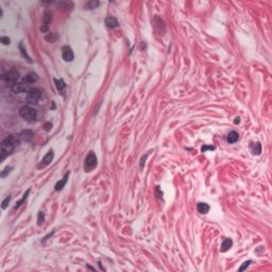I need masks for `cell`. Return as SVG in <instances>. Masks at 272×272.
Wrapping results in <instances>:
<instances>
[{
  "label": "cell",
  "instance_id": "cell-15",
  "mask_svg": "<svg viewBox=\"0 0 272 272\" xmlns=\"http://www.w3.org/2000/svg\"><path fill=\"white\" fill-rule=\"evenodd\" d=\"M197 208H198V211L200 214H207L209 211V205L206 203H203V202H199Z\"/></svg>",
  "mask_w": 272,
  "mask_h": 272
},
{
  "label": "cell",
  "instance_id": "cell-28",
  "mask_svg": "<svg viewBox=\"0 0 272 272\" xmlns=\"http://www.w3.org/2000/svg\"><path fill=\"white\" fill-rule=\"evenodd\" d=\"M147 156H148V154H147L146 156H143V158H141V163H140V168H141V169H143V167H144V163H145V162H144V161H146V157H147Z\"/></svg>",
  "mask_w": 272,
  "mask_h": 272
},
{
  "label": "cell",
  "instance_id": "cell-29",
  "mask_svg": "<svg viewBox=\"0 0 272 272\" xmlns=\"http://www.w3.org/2000/svg\"><path fill=\"white\" fill-rule=\"evenodd\" d=\"M234 122H235L236 124H237V123H239V122H240V118H239V117L235 118V121H234Z\"/></svg>",
  "mask_w": 272,
  "mask_h": 272
},
{
  "label": "cell",
  "instance_id": "cell-1",
  "mask_svg": "<svg viewBox=\"0 0 272 272\" xmlns=\"http://www.w3.org/2000/svg\"><path fill=\"white\" fill-rule=\"evenodd\" d=\"M20 139L21 138L19 135H10L2 141L0 146V161L1 162L6 160V157H8L10 154H12Z\"/></svg>",
  "mask_w": 272,
  "mask_h": 272
},
{
  "label": "cell",
  "instance_id": "cell-7",
  "mask_svg": "<svg viewBox=\"0 0 272 272\" xmlns=\"http://www.w3.org/2000/svg\"><path fill=\"white\" fill-rule=\"evenodd\" d=\"M53 156H54V153H53V150H49L47 152V154H46L44 157H43L42 162H40V164L38 165V168H44L46 167V166H48L50 163L52 162V160H53Z\"/></svg>",
  "mask_w": 272,
  "mask_h": 272
},
{
  "label": "cell",
  "instance_id": "cell-24",
  "mask_svg": "<svg viewBox=\"0 0 272 272\" xmlns=\"http://www.w3.org/2000/svg\"><path fill=\"white\" fill-rule=\"evenodd\" d=\"M12 169H13V167H6V169H4L3 171L1 172V178H6V174L11 172V170H12Z\"/></svg>",
  "mask_w": 272,
  "mask_h": 272
},
{
  "label": "cell",
  "instance_id": "cell-11",
  "mask_svg": "<svg viewBox=\"0 0 272 272\" xmlns=\"http://www.w3.org/2000/svg\"><path fill=\"white\" fill-rule=\"evenodd\" d=\"M250 150L253 155H259L262 153V145L259 143H251L250 144Z\"/></svg>",
  "mask_w": 272,
  "mask_h": 272
},
{
  "label": "cell",
  "instance_id": "cell-8",
  "mask_svg": "<svg viewBox=\"0 0 272 272\" xmlns=\"http://www.w3.org/2000/svg\"><path fill=\"white\" fill-rule=\"evenodd\" d=\"M28 97L29 99H31L32 101H37L38 99H40V97H42L43 95V90H40V88H31L30 90L28 91Z\"/></svg>",
  "mask_w": 272,
  "mask_h": 272
},
{
  "label": "cell",
  "instance_id": "cell-10",
  "mask_svg": "<svg viewBox=\"0 0 272 272\" xmlns=\"http://www.w3.org/2000/svg\"><path fill=\"white\" fill-rule=\"evenodd\" d=\"M68 178H69V172H67L66 174L64 175V178L62 180H60L59 182L56 183V184H55V186H54V189L56 191H60V190H62V189L64 188V186L65 185H66V183H67V181H68Z\"/></svg>",
  "mask_w": 272,
  "mask_h": 272
},
{
  "label": "cell",
  "instance_id": "cell-16",
  "mask_svg": "<svg viewBox=\"0 0 272 272\" xmlns=\"http://www.w3.org/2000/svg\"><path fill=\"white\" fill-rule=\"evenodd\" d=\"M19 50H20V53H21V55H23V56L25 57L26 60H27V61L29 62V63H30V64H32V63H33L32 59H31V57L29 56V54L27 53V50H26V48L23 47V43H19Z\"/></svg>",
  "mask_w": 272,
  "mask_h": 272
},
{
  "label": "cell",
  "instance_id": "cell-21",
  "mask_svg": "<svg viewBox=\"0 0 272 272\" xmlns=\"http://www.w3.org/2000/svg\"><path fill=\"white\" fill-rule=\"evenodd\" d=\"M57 38H59V36H57L56 34H49L45 37V40H48V42H50V43H54L55 40H57Z\"/></svg>",
  "mask_w": 272,
  "mask_h": 272
},
{
  "label": "cell",
  "instance_id": "cell-26",
  "mask_svg": "<svg viewBox=\"0 0 272 272\" xmlns=\"http://www.w3.org/2000/svg\"><path fill=\"white\" fill-rule=\"evenodd\" d=\"M251 263H252V262H251V261H248V262H245V263H244V265H242V266H241V267H240V268H239V271H244V270H245V268H248V267H249V265H250V264H251Z\"/></svg>",
  "mask_w": 272,
  "mask_h": 272
},
{
  "label": "cell",
  "instance_id": "cell-14",
  "mask_svg": "<svg viewBox=\"0 0 272 272\" xmlns=\"http://www.w3.org/2000/svg\"><path fill=\"white\" fill-rule=\"evenodd\" d=\"M238 139H239V134H238L237 132H235V131L230 132L228 137H227L228 143H230V144H235Z\"/></svg>",
  "mask_w": 272,
  "mask_h": 272
},
{
  "label": "cell",
  "instance_id": "cell-19",
  "mask_svg": "<svg viewBox=\"0 0 272 272\" xmlns=\"http://www.w3.org/2000/svg\"><path fill=\"white\" fill-rule=\"evenodd\" d=\"M19 136H20V138L23 139V140L30 141L31 139L33 138V136H34V135H33V132H31V131H23Z\"/></svg>",
  "mask_w": 272,
  "mask_h": 272
},
{
  "label": "cell",
  "instance_id": "cell-22",
  "mask_svg": "<svg viewBox=\"0 0 272 272\" xmlns=\"http://www.w3.org/2000/svg\"><path fill=\"white\" fill-rule=\"evenodd\" d=\"M44 220H45V215H44V213H43V211H40V213H38V219H37V224L38 225H42L43 223H44Z\"/></svg>",
  "mask_w": 272,
  "mask_h": 272
},
{
  "label": "cell",
  "instance_id": "cell-2",
  "mask_svg": "<svg viewBox=\"0 0 272 272\" xmlns=\"http://www.w3.org/2000/svg\"><path fill=\"white\" fill-rule=\"evenodd\" d=\"M19 78H20V74L16 69H11L10 71H8L6 73L2 74L1 80L3 83H6L8 86H11V87H14L16 84L18 83Z\"/></svg>",
  "mask_w": 272,
  "mask_h": 272
},
{
  "label": "cell",
  "instance_id": "cell-12",
  "mask_svg": "<svg viewBox=\"0 0 272 272\" xmlns=\"http://www.w3.org/2000/svg\"><path fill=\"white\" fill-rule=\"evenodd\" d=\"M105 26L110 29H114V28L118 27L117 19L115 17H113V16H109V17L105 18Z\"/></svg>",
  "mask_w": 272,
  "mask_h": 272
},
{
  "label": "cell",
  "instance_id": "cell-20",
  "mask_svg": "<svg viewBox=\"0 0 272 272\" xmlns=\"http://www.w3.org/2000/svg\"><path fill=\"white\" fill-rule=\"evenodd\" d=\"M29 194H30V189H28V190H27V191H26V192H25V194H23V199H21V200H20V201H18V202H17V203H16V205H15V207H14V209H17V208L19 207V206H20V205H21V204H23V202H25V201H26V199H27V198H28Z\"/></svg>",
  "mask_w": 272,
  "mask_h": 272
},
{
  "label": "cell",
  "instance_id": "cell-9",
  "mask_svg": "<svg viewBox=\"0 0 272 272\" xmlns=\"http://www.w3.org/2000/svg\"><path fill=\"white\" fill-rule=\"evenodd\" d=\"M43 20H44V26L40 28V31L42 32H47L48 29H49V23H51L52 20V14L50 12H45L44 16H43Z\"/></svg>",
  "mask_w": 272,
  "mask_h": 272
},
{
  "label": "cell",
  "instance_id": "cell-23",
  "mask_svg": "<svg viewBox=\"0 0 272 272\" xmlns=\"http://www.w3.org/2000/svg\"><path fill=\"white\" fill-rule=\"evenodd\" d=\"M10 201H11V197H6V199L3 200V202H2V204H1V207H2V209H6V207H8V205H9V203H10Z\"/></svg>",
  "mask_w": 272,
  "mask_h": 272
},
{
  "label": "cell",
  "instance_id": "cell-4",
  "mask_svg": "<svg viewBox=\"0 0 272 272\" xmlns=\"http://www.w3.org/2000/svg\"><path fill=\"white\" fill-rule=\"evenodd\" d=\"M98 164V158L94 152H90L88 155L86 156L85 162H84V170L86 171H91L93 169H95L97 167Z\"/></svg>",
  "mask_w": 272,
  "mask_h": 272
},
{
  "label": "cell",
  "instance_id": "cell-13",
  "mask_svg": "<svg viewBox=\"0 0 272 272\" xmlns=\"http://www.w3.org/2000/svg\"><path fill=\"white\" fill-rule=\"evenodd\" d=\"M233 245V241L232 239H230V238H225L224 240H223V242L221 244V252H227L228 250H230L231 248H232Z\"/></svg>",
  "mask_w": 272,
  "mask_h": 272
},
{
  "label": "cell",
  "instance_id": "cell-5",
  "mask_svg": "<svg viewBox=\"0 0 272 272\" xmlns=\"http://www.w3.org/2000/svg\"><path fill=\"white\" fill-rule=\"evenodd\" d=\"M153 28H154V30L156 32L160 33L161 35H164V33H165L166 31L165 23H164V21L158 17V16H154V18H153Z\"/></svg>",
  "mask_w": 272,
  "mask_h": 272
},
{
  "label": "cell",
  "instance_id": "cell-18",
  "mask_svg": "<svg viewBox=\"0 0 272 272\" xmlns=\"http://www.w3.org/2000/svg\"><path fill=\"white\" fill-rule=\"evenodd\" d=\"M99 6V1H97V0H90L88 2H86L85 6H84V9L86 10H93V9H96L97 6Z\"/></svg>",
  "mask_w": 272,
  "mask_h": 272
},
{
  "label": "cell",
  "instance_id": "cell-17",
  "mask_svg": "<svg viewBox=\"0 0 272 272\" xmlns=\"http://www.w3.org/2000/svg\"><path fill=\"white\" fill-rule=\"evenodd\" d=\"M54 83H55V86H56V90H59L60 93H63L64 90L66 88V83L64 82V80H62V79H60V80L54 79Z\"/></svg>",
  "mask_w": 272,
  "mask_h": 272
},
{
  "label": "cell",
  "instance_id": "cell-6",
  "mask_svg": "<svg viewBox=\"0 0 272 272\" xmlns=\"http://www.w3.org/2000/svg\"><path fill=\"white\" fill-rule=\"evenodd\" d=\"M62 56H63V60L66 62H73L74 59L73 55V51L69 46H64L62 48Z\"/></svg>",
  "mask_w": 272,
  "mask_h": 272
},
{
  "label": "cell",
  "instance_id": "cell-3",
  "mask_svg": "<svg viewBox=\"0 0 272 272\" xmlns=\"http://www.w3.org/2000/svg\"><path fill=\"white\" fill-rule=\"evenodd\" d=\"M19 114L20 116L26 120H30V121H33V120L36 119L37 117V113L34 109H32L31 107H28V105H25L20 110H19Z\"/></svg>",
  "mask_w": 272,
  "mask_h": 272
},
{
  "label": "cell",
  "instance_id": "cell-25",
  "mask_svg": "<svg viewBox=\"0 0 272 272\" xmlns=\"http://www.w3.org/2000/svg\"><path fill=\"white\" fill-rule=\"evenodd\" d=\"M0 42H1L3 45H10V43H11V40H10L9 37H6V36H2L1 38H0Z\"/></svg>",
  "mask_w": 272,
  "mask_h": 272
},
{
  "label": "cell",
  "instance_id": "cell-27",
  "mask_svg": "<svg viewBox=\"0 0 272 272\" xmlns=\"http://www.w3.org/2000/svg\"><path fill=\"white\" fill-rule=\"evenodd\" d=\"M214 149H215V147H213V146H204V147H202L201 151L202 152H205L206 150H214Z\"/></svg>",
  "mask_w": 272,
  "mask_h": 272
}]
</instances>
